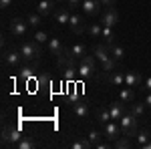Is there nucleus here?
I'll list each match as a JSON object with an SVG mask.
<instances>
[{
  "mask_svg": "<svg viewBox=\"0 0 151 149\" xmlns=\"http://www.w3.org/2000/svg\"><path fill=\"white\" fill-rule=\"evenodd\" d=\"M18 50L22 53L24 60H38L40 55H42V46L40 42H36V40H26L22 45L18 46Z\"/></svg>",
  "mask_w": 151,
  "mask_h": 149,
  "instance_id": "1",
  "label": "nucleus"
},
{
  "mask_svg": "<svg viewBox=\"0 0 151 149\" xmlns=\"http://www.w3.org/2000/svg\"><path fill=\"white\" fill-rule=\"evenodd\" d=\"M119 125H121V129H123L125 135H129V137H137V127H139V123H137V115H133L131 111L125 113L121 119H119Z\"/></svg>",
  "mask_w": 151,
  "mask_h": 149,
  "instance_id": "2",
  "label": "nucleus"
},
{
  "mask_svg": "<svg viewBox=\"0 0 151 149\" xmlns=\"http://www.w3.org/2000/svg\"><path fill=\"white\" fill-rule=\"evenodd\" d=\"M24 135L20 133V129L18 127H4V131H2V145H16Z\"/></svg>",
  "mask_w": 151,
  "mask_h": 149,
  "instance_id": "3",
  "label": "nucleus"
},
{
  "mask_svg": "<svg viewBox=\"0 0 151 149\" xmlns=\"http://www.w3.org/2000/svg\"><path fill=\"white\" fill-rule=\"evenodd\" d=\"M121 133H123L121 125H117V123H113V121H107V123H105L103 135L107 137V141H113V143H115L117 139L121 137Z\"/></svg>",
  "mask_w": 151,
  "mask_h": 149,
  "instance_id": "4",
  "label": "nucleus"
},
{
  "mask_svg": "<svg viewBox=\"0 0 151 149\" xmlns=\"http://www.w3.org/2000/svg\"><path fill=\"white\" fill-rule=\"evenodd\" d=\"M8 28H10V35L12 36H18V38H20V36L26 35V30H28V22L16 16V18H12V20H10V26H8Z\"/></svg>",
  "mask_w": 151,
  "mask_h": 149,
  "instance_id": "5",
  "label": "nucleus"
},
{
  "mask_svg": "<svg viewBox=\"0 0 151 149\" xmlns=\"http://www.w3.org/2000/svg\"><path fill=\"white\" fill-rule=\"evenodd\" d=\"M69 28H70V32H73V35H81L83 30L87 28V24H85V18H83L81 14H70Z\"/></svg>",
  "mask_w": 151,
  "mask_h": 149,
  "instance_id": "6",
  "label": "nucleus"
},
{
  "mask_svg": "<svg viewBox=\"0 0 151 149\" xmlns=\"http://www.w3.org/2000/svg\"><path fill=\"white\" fill-rule=\"evenodd\" d=\"M22 60H24V57H22L20 50H14L12 48V50H6L4 53V65L6 67H18Z\"/></svg>",
  "mask_w": 151,
  "mask_h": 149,
  "instance_id": "7",
  "label": "nucleus"
},
{
  "mask_svg": "<svg viewBox=\"0 0 151 149\" xmlns=\"http://www.w3.org/2000/svg\"><path fill=\"white\" fill-rule=\"evenodd\" d=\"M83 12L85 14H89V16H95V14H99L101 12V0H83Z\"/></svg>",
  "mask_w": 151,
  "mask_h": 149,
  "instance_id": "8",
  "label": "nucleus"
},
{
  "mask_svg": "<svg viewBox=\"0 0 151 149\" xmlns=\"http://www.w3.org/2000/svg\"><path fill=\"white\" fill-rule=\"evenodd\" d=\"M55 4H57L55 0H40L36 4V10H38V14H42V16H48V14H52L55 8H57Z\"/></svg>",
  "mask_w": 151,
  "mask_h": 149,
  "instance_id": "9",
  "label": "nucleus"
},
{
  "mask_svg": "<svg viewBox=\"0 0 151 149\" xmlns=\"http://www.w3.org/2000/svg\"><path fill=\"white\" fill-rule=\"evenodd\" d=\"M101 22H103L105 26H115V24L119 22V12L115 10V6L107 8V12L103 14V20H101Z\"/></svg>",
  "mask_w": 151,
  "mask_h": 149,
  "instance_id": "10",
  "label": "nucleus"
},
{
  "mask_svg": "<svg viewBox=\"0 0 151 149\" xmlns=\"http://www.w3.org/2000/svg\"><path fill=\"white\" fill-rule=\"evenodd\" d=\"M55 18H57L58 24H69L70 20V12H69V6H58V8H55Z\"/></svg>",
  "mask_w": 151,
  "mask_h": 149,
  "instance_id": "11",
  "label": "nucleus"
},
{
  "mask_svg": "<svg viewBox=\"0 0 151 149\" xmlns=\"http://www.w3.org/2000/svg\"><path fill=\"white\" fill-rule=\"evenodd\" d=\"M63 50H65V46L60 42V38H48V53L50 55H55V57H60L63 55Z\"/></svg>",
  "mask_w": 151,
  "mask_h": 149,
  "instance_id": "12",
  "label": "nucleus"
},
{
  "mask_svg": "<svg viewBox=\"0 0 151 149\" xmlns=\"http://www.w3.org/2000/svg\"><path fill=\"white\" fill-rule=\"evenodd\" d=\"M93 55L97 57V60H99V63H103L105 58L111 57V50H109V46H107V45H99V46H95Z\"/></svg>",
  "mask_w": 151,
  "mask_h": 149,
  "instance_id": "13",
  "label": "nucleus"
},
{
  "mask_svg": "<svg viewBox=\"0 0 151 149\" xmlns=\"http://www.w3.org/2000/svg\"><path fill=\"white\" fill-rule=\"evenodd\" d=\"M125 85L131 87V89H133V87H139L141 85V77L135 73V71H127V73H125Z\"/></svg>",
  "mask_w": 151,
  "mask_h": 149,
  "instance_id": "14",
  "label": "nucleus"
},
{
  "mask_svg": "<svg viewBox=\"0 0 151 149\" xmlns=\"http://www.w3.org/2000/svg\"><path fill=\"white\" fill-rule=\"evenodd\" d=\"M101 38L105 40V45H107V46L115 45V32H113V26H105V24H103V32H101Z\"/></svg>",
  "mask_w": 151,
  "mask_h": 149,
  "instance_id": "15",
  "label": "nucleus"
},
{
  "mask_svg": "<svg viewBox=\"0 0 151 149\" xmlns=\"http://www.w3.org/2000/svg\"><path fill=\"white\" fill-rule=\"evenodd\" d=\"M79 77H81V79H93V75H95V71L97 69H93V67H89V65H87V63H83L81 60V65H79Z\"/></svg>",
  "mask_w": 151,
  "mask_h": 149,
  "instance_id": "16",
  "label": "nucleus"
},
{
  "mask_svg": "<svg viewBox=\"0 0 151 149\" xmlns=\"http://www.w3.org/2000/svg\"><path fill=\"white\" fill-rule=\"evenodd\" d=\"M95 117H97V121L99 123H107V121H113L111 119V111H109V107H99L97 109V113H95Z\"/></svg>",
  "mask_w": 151,
  "mask_h": 149,
  "instance_id": "17",
  "label": "nucleus"
},
{
  "mask_svg": "<svg viewBox=\"0 0 151 149\" xmlns=\"http://www.w3.org/2000/svg\"><path fill=\"white\" fill-rule=\"evenodd\" d=\"M73 111H75V115H77L79 119H87V117H89V107L85 103H81V101H77V103L73 105Z\"/></svg>",
  "mask_w": 151,
  "mask_h": 149,
  "instance_id": "18",
  "label": "nucleus"
},
{
  "mask_svg": "<svg viewBox=\"0 0 151 149\" xmlns=\"http://www.w3.org/2000/svg\"><path fill=\"white\" fill-rule=\"evenodd\" d=\"M109 85H113V87H121V85H125V73L113 71L111 77H109Z\"/></svg>",
  "mask_w": 151,
  "mask_h": 149,
  "instance_id": "19",
  "label": "nucleus"
},
{
  "mask_svg": "<svg viewBox=\"0 0 151 149\" xmlns=\"http://www.w3.org/2000/svg\"><path fill=\"white\" fill-rule=\"evenodd\" d=\"M109 111H111V119H121V117L125 115L123 103H111L109 105Z\"/></svg>",
  "mask_w": 151,
  "mask_h": 149,
  "instance_id": "20",
  "label": "nucleus"
},
{
  "mask_svg": "<svg viewBox=\"0 0 151 149\" xmlns=\"http://www.w3.org/2000/svg\"><path fill=\"white\" fill-rule=\"evenodd\" d=\"M117 58H113V57H109V58H105L103 63H101V71H105V73H113V71L117 69Z\"/></svg>",
  "mask_w": 151,
  "mask_h": 149,
  "instance_id": "21",
  "label": "nucleus"
},
{
  "mask_svg": "<svg viewBox=\"0 0 151 149\" xmlns=\"http://www.w3.org/2000/svg\"><path fill=\"white\" fill-rule=\"evenodd\" d=\"M70 53H73V57H75V58H83L85 55H87V46L81 45V42H77V45L70 46Z\"/></svg>",
  "mask_w": 151,
  "mask_h": 149,
  "instance_id": "22",
  "label": "nucleus"
},
{
  "mask_svg": "<svg viewBox=\"0 0 151 149\" xmlns=\"http://www.w3.org/2000/svg\"><path fill=\"white\" fill-rule=\"evenodd\" d=\"M109 50H111V57L117 58V60H123V58H125V48H123V46L111 45V46H109Z\"/></svg>",
  "mask_w": 151,
  "mask_h": 149,
  "instance_id": "23",
  "label": "nucleus"
},
{
  "mask_svg": "<svg viewBox=\"0 0 151 149\" xmlns=\"http://www.w3.org/2000/svg\"><path fill=\"white\" fill-rule=\"evenodd\" d=\"M35 71H36V67L35 65H26V67H22L20 69V79H32L35 77Z\"/></svg>",
  "mask_w": 151,
  "mask_h": 149,
  "instance_id": "24",
  "label": "nucleus"
},
{
  "mask_svg": "<svg viewBox=\"0 0 151 149\" xmlns=\"http://www.w3.org/2000/svg\"><path fill=\"white\" fill-rule=\"evenodd\" d=\"M151 141V133L147 129H143V131H137V143H139V147H143L145 143H149Z\"/></svg>",
  "mask_w": 151,
  "mask_h": 149,
  "instance_id": "25",
  "label": "nucleus"
},
{
  "mask_svg": "<svg viewBox=\"0 0 151 149\" xmlns=\"http://www.w3.org/2000/svg\"><path fill=\"white\" fill-rule=\"evenodd\" d=\"M119 99H121L123 103H131V101L135 99V93H133L131 87H129V89H123V91L119 93Z\"/></svg>",
  "mask_w": 151,
  "mask_h": 149,
  "instance_id": "26",
  "label": "nucleus"
},
{
  "mask_svg": "<svg viewBox=\"0 0 151 149\" xmlns=\"http://www.w3.org/2000/svg\"><path fill=\"white\" fill-rule=\"evenodd\" d=\"M35 145H36V143L30 137H22L18 143H16V145H14V147H16V149H32Z\"/></svg>",
  "mask_w": 151,
  "mask_h": 149,
  "instance_id": "27",
  "label": "nucleus"
},
{
  "mask_svg": "<svg viewBox=\"0 0 151 149\" xmlns=\"http://www.w3.org/2000/svg\"><path fill=\"white\" fill-rule=\"evenodd\" d=\"M26 22H28V26H32V28H38L40 22H42V14H28Z\"/></svg>",
  "mask_w": 151,
  "mask_h": 149,
  "instance_id": "28",
  "label": "nucleus"
},
{
  "mask_svg": "<svg viewBox=\"0 0 151 149\" xmlns=\"http://www.w3.org/2000/svg\"><path fill=\"white\" fill-rule=\"evenodd\" d=\"M87 30H89V35L93 36V38H99L101 32H103V26H101V24H97V22H93V24H89V26H87Z\"/></svg>",
  "mask_w": 151,
  "mask_h": 149,
  "instance_id": "29",
  "label": "nucleus"
},
{
  "mask_svg": "<svg viewBox=\"0 0 151 149\" xmlns=\"http://www.w3.org/2000/svg\"><path fill=\"white\" fill-rule=\"evenodd\" d=\"M113 145H115L117 149H129V147H131V139H129V135H125V137H119L115 143H113Z\"/></svg>",
  "mask_w": 151,
  "mask_h": 149,
  "instance_id": "30",
  "label": "nucleus"
},
{
  "mask_svg": "<svg viewBox=\"0 0 151 149\" xmlns=\"http://www.w3.org/2000/svg\"><path fill=\"white\" fill-rule=\"evenodd\" d=\"M73 147H75V149H91V147H93V143L89 141V137H87V139H77V141L73 143Z\"/></svg>",
  "mask_w": 151,
  "mask_h": 149,
  "instance_id": "31",
  "label": "nucleus"
},
{
  "mask_svg": "<svg viewBox=\"0 0 151 149\" xmlns=\"http://www.w3.org/2000/svg\"><path fill=\"white\" fill-rule=\"evenodd\" d=\"M143 111H145V105H143V103H131V113H133V115L141 117Z\"/></svg>",
  "mask_w": 151,
  "mask_h": 149,
  "instance_id": "32",
  "label": "nucleus"
},
{
  "mask_svg": "<svg viewBox=\"0 0 151 149\" xmlns=\"http://www.w3.org/2000/svg\"><path fill=\"white\" fill-rule=\"evenodd\" d=\"M83 63H87V65H89V67H93V69H97V63H99V60H97V57H95V55H85V57L81 58Z\"/></svg>",
  "mask_w": 151,
  "mask_h": 149,
  "instance_id": "33",
  "label": "nucleus"
},
{
  "mask_svg": "<svg viewBox=\"0 0 151 149\" xmlns=\"http://www.w3.org/2000/svg\"><path fill=\"white\" fill-rule=\"evenodd\" d=\"M87 137H89V141H91V143H93V147L95 145H97V143H99V141H101V137H105V135H101V133H99V131H91V133H89V135H87Z\"/></svg>",
  "mask_w": 151,
  "mask_h": 149,
  "instance_id": "34",
  "label": "nucleus"
},
{
  "mask_svg": "<svg viewBox=\"0 0 151 149\" xmlns=\"http://www.w3.org/2000/svg\"><path fill=\"white\" fill-rule=\"evenodd\" d=\"M47 38H48V36H47V32H42V30H38V32L35 35V40H36V42H40V45H42V42H45Z\"/></svg>",
  "mask_w": 151,
  "mask_h": 149,
  "instance_id": "35",
  "label": "nucleus"
},
{
  "mask_svg": "<svg viewBox=\"0 0 151 149\" xmlns=\"http://www.w3.org/2000/svg\"><path fill=\"white\" fill-rule=\"evenodd\" d=\"M109 147H111V141H107V143H105V141H99V143L95 145V149H109Z\"/></svg>",
  "mask_w": 151,
  "mask_h": 149,
  "instance_id": "36",
  "label": "nucleus"
},
{
  "mask_svg": "<svg viewBox=\"0 0 151 149\" xmlns=\"http://www.w3.org/2000/svg\"><path fill=\"white\" fill-rule=\"evenodd\" d=\"M79 4H83V0H67V6H69V8H75V6H79Z\"/></svg>",
  "mask_w": 151,
  "mask_h": 149,
  "instance_id": "37",
  "label": "nucleus"
},
{
  "mask_svg": "<svg viewBox=\"0 0 151 149\" xmlns=\"http://www.w3.org/2000/svg\"><path fill=\"white\" fill-rule=\"evenodd\" d=\"M115 2H117V0H101V4H103V6H107V8L115 6Z\"/></svg>",
  "mask_w": 151,
  "mask_h": 149,
  "instance_id": "38",
  "label": "nucleus"
},
{
  "mask_svg": "<svg viewBox=\"0 0 151 149\" xmlns=\"http://www.w3.org/2000/svg\"><path fill=\"white\" fill-rule=\"evenodd\" d=\"M143 87H145V89H147V91L151 93V77H147V79H145V83H143Z\"/></svg>",
  "mask_w": 151,
  "mask_h": 149,
  "instance_id": "39",
  "label": "nucleus"
},
{
  "mask_svg": "<svg viewBox=\"0 0 151 149\" xmlns=\"http://www.w3.org/2000/svg\"><path fill=\"white\" fill-rule=\"evenodd\" d=\"M10 4H12V0H0V6H2V8H8Z\"/></svg>",
  "mask_w": 151,
  "mask_h": 149,
  "instance_id": "40",
  "label": "nucleus"
},
{
  "mask_svg": "<svg viewBox=\"0 0 151 149\" xmlns=\"http://www.w3.org/2000/svg\"><path fill=\"white\" fill-rule=\"evenodd\" d=\"M145 105H147V107H149V109H151V93H149V95H147V97H145Z\"/></svg>",
  "mask_w": 151,
  "mask_h": 149,
  "instance_id": "41",
  "label": "nucleus"
},
{
  "mask_svg": "<svg viewBox=\"0 0 151 149\" xmlns=\"http://www.w3.org/2000/svg\"><path fill=\"white\" fill-rule=\"evenodd\" d=\"M55 2H57V4H60V2H67V0H55Z\"/></svg>",
  "mask_w": 151,
  "mask_h": 149,
  "instance_id": "42",
  "label": "nucleus"
}]
</instances>
